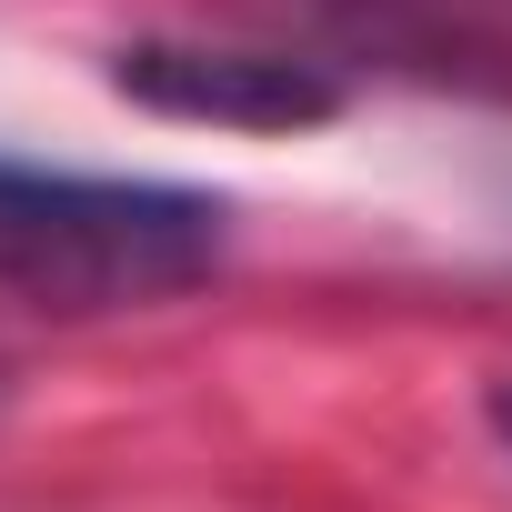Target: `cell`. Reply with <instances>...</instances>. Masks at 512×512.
I'll return each instance as SVG.
<instances>
[{
  "mask_svg": "<svg viewBox=\"0 0 512 512\" xmlns=\"http://www.w3.org/2000/svg\"><path fill=\"white\" fill-rule=\"evenodd\" d=\"M221 251H231V201L211 191L0 161V292L31 312H61V322L151 312L201 292Z\"/></svg>",
  "mask_w": 512,
  "mask_h": 512,
  "instance_id": "obj_1",
  "label": "cell"
},
{
  "mask_svg": "<svg viewBox=\"0 0 512 512\" xmlns=\"http://www.w3.org/2000/svg\"><path fill=\"white\" fill-rule=\"evenodd\" d=\"M482 412H492V432H502V452H512V382H492V402H482Z\"/></svg>",
  "mask_w": 512,
  "mask_h": 512,
  "instance_id": "obj_3",
  "label": "cell"
},
{
  "mask_svg": "<svg viewBox=\"0 0 512 512\" xmlns=\"http://www.w3.org/2000/svg\"><path fill=\"white\" fill-rule=\"evenodd\" d=\"M111 101L151 111V121H191V131H251V141H292L342 121V81L302 51H262V41H121L101 61Z\"/></svg>",
  "mask_w": 512,
  "mask_h": 512,
  "instance_id": "obj_2",
  "label": "cell"
}]
</instances>
